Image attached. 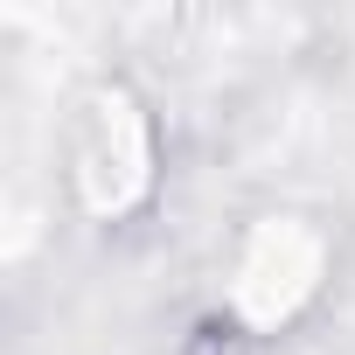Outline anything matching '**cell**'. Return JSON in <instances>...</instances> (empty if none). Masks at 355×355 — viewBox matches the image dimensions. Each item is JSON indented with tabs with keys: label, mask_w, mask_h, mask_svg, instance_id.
I'll return each mask as SVG.
<instances>
[{
	"label": "cell",
	"mask_w": 355,
	"mask_h": 355,
	"mask_svg": "<svg viewBox=\"0 0 355 355\" xmlns=\"http://www.w3.org/2000/svg\"><path fill=\"white\" fill-rule=\"evenodd\" d=\"M77 189L91 216H132L153 196V132L125 91H98L77 119Z\"/></svg>",
	"instance_id": "7a4b0ae2"
},
{
	"label": "cell",
	"mask_w": 355,
	"mask_h": 355,
	"mask_svg": "<svg viewBox=\"0 0 355 355\" xmlns=\"http://www.w3.org/2000/svg\"><path fill=\"white\" fill-rule=\"evenodd\" d=\"M320 272H327V237L306 216H265L237 251V279H230L237 327H251V334L286 327L320 293Z\"/></svg>",
	"instance_id": "6da1fadb"
}]
</instances>
